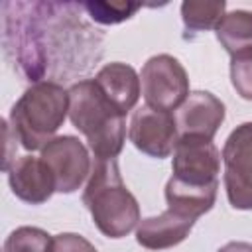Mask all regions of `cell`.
Instances as JSON below:
<instances>
[{"mask_svg":"<svg viewBox=\"0 0 252 252\" xmlns=\"http://www.w3.org/2000/svg\"><path fill=\"white\" fill-rule=\"evenodd\" d=\"M81 4L32 2L14 4L18 16H6V49L14 51L16 63L28 81L45 77H71L87 71L100 51V35L75 12Z\"/></svg>","mask_w":252,"mask_h":252,"instance_id":"obj_1","label":"cell"},{"mask_svg":"<svg viewBox=\"0 0 252 252\" xmlns=\"http://www.w3.org/2000/svg\"><path fill=\"white\" fill-rule=\"evenodd\" d=\"M2 252H53V238L37 226H20L12 230Z\"/></svg>","mask_w":252,"mask_h":252,"instance_id":"obj_16","label":"cell"},{"mask_svg":"<svg viewBox=\"0 0 252 252\" xmlns=\"http://www.w3.org/2000/svg\"><path fill=\"white\" fill-rule=\"evenodd\" d=\"M171 177L165 183L167 209L191 219L209 213L217 201L220 152L213 140L181 136L173 150Z\"/></svg>","mask_w":252,"mask_h":252,"instance_id":"obj_2","label":"cell"},{"mask_svg":"<svg viewBox=\"0 0 252 252\" xmlns=\"http://www.w3.org/2000/svg\"><path fill=\"white\" fill-rule=\"evenodd\" d=\"M94 83L124 114L136 106L140 93H142L140 75L136 73V69L120 61L106 63L96 73Z\"/></svg>","mask_w":252,"mask_h":252,"instance_id":"obj_13","label":"cell"},{"mask_svg":"<svg viewBox=\"0 0 252 252\" xmlns=\"http://www.w3.org/2000/svg\"><path fill=\"white\" fill-rule=\"evenodd\" d=\"M53 252H98V250L81 234L61 232L53 238Z\"/></svg>","mask_w":252,"mask_h":252,"instance_id":"obj_19","label":"cell"},{"mask_svg":"<svg viewBox=\"0 0 252 252\" xmlns=\"http://www.w3.org/2000/svg\"><path fill=\"white\" fill-rule=\"evenodd\" d=\"M146 104L158 110H177L189 96V77L185 67L173 55L159 53L150 57L140 73Z\"/></svg>","mask_w":252,"mask_h":252,"instance_id":"obj_6","label":"cell"},{"mask_svg":"<svg viewBox=\"0 0 252 252\" xmlns=\"http://www.w3.org/2000/svg\"><path fill=\"white\" fill-rule=\"evenodd\" d=\"M217 252H252V244H250V242H240V240H236V242L224 244V246L219 248Z\"/></svg>","mask_w":252,"mask_h":252,"instance_id":"obj_20","label":"cell"},{"mask_svg":"<svg viewBox=\"0 0 252 252\" xmlns=\"http://www.w3.org/2000/svg\"><path fill=\"white\" fill-rule=\"evenodd\" d=\"M8 183L12 193L30 205H41L55 193V179L41 158L22 156L8 167Z\"/></svg>","mask_w":252,"mask_h":252,"instance_id":"obj_11","label":"cell"},{"mask_svg":"<svg viewBox=\"0 0 252 252\" xmlns=\"http://www.w3.org/2000/svg\"><path fill=\"white\" fill-rule=\"evenodd\" d=\"M193 224L195 219L167 209L158 217H148L138 222L136 242L148 250L173 248L189 236Z\"/></svg>","mask_w":252,"mask_h":252,"instance_id":"obj_12","label":"cell"},{"mask_svg":"<svg viewBox=\"0 0 252 252\" xmlns=\"http://www.w3.org/2000/svg\"><path fill=\"white\" fill-rule=\"evenodd\" d=\"M39 158L53 173L57 193H75L91 175V156L75 136H55Z\"/></svg>","mask_w":252,"mask_h":252,"instance_id":"obj_8","label":"cell"},{"mask_svg":"<svg viewBox=\"0 0 252 252\" xmlns=\"http://www.w3.org/2000/svg\"><path fill=\"white\" fill-rule=\"evenodd\" d=\"M224 122V104L209 91H193L175 110L179 138L197 136L213 140Z\"/></svg>","mask_w":252,"mask_h":252,"instance_id":"obj_10","label":"cell"},{"mask_svg":"<svg viewBox=\"0 0 252 252\" xmlns=\"http://www.w3.org/2000/svg\"><path fill=\"white\" fill-rule=\"evenodd\" d=\"M230 83L244 100H252V51L230 59Z\"/></svg>","mask_w":252,"mask_h":252,"instance_id":"obj_18","label":"cell"},{"mask_svg":"<svg viewBox=\"0 0 252 252\" xmlns=\"http://www.w3.org/2000/svg\"><path fill=\"white\" fill-rule=\"evenodd\" d=\"M124 112L98 89L94 79H83L69 87V118L87 138L94 158L116 159L124 148Z\"/></svg>","mask_w":252,"mask_h":252,"instance_id":"obj_3","label":"cell"},{"mask_svg":"<svg viewBox=\"0 0 252 252\" xmlns=\"http://www.w3.org/2000/svg\"><path fill=\"white\" fill-rule=\"evenodd\" d=\"M224 189L228 203L238 211L252 209V122L236 126L222 148Z\"/></svg>","mask_w":252,"mask_h":252,"instance_id":"obj_7","label":"cell"},{"mask_svg":"<svg viewBox=\"0 0 252 252\" xmlns=\"http://www.w3.org/2000/svg\"><path fill=\"white\" fill-rule=\"evenodd\" d=\"M128 138L142 154L158 159L167 158L179 140L175 116L171 112L144 104L132 114Z\"/></svg>","mask_w":252,"mask_h":252,"instance_id":"obj_9","label":"cell"},{"mask_svg":"<svg viewBox=\"0 0 252 252\" xmlns=\"http://www.w3.org/2000/svg\"><path fill=\"white\" fill-rule=\"evenodd\" d=\"M226 10V2L224 0H217V2H195V0H187L181 4V20L187 32L199 33V32H207L211 28H217V24L222 20Z\"/></svg>","mask_w":252,"mask_h":252,"instance_id":"obj_15","label":"cell"},{"mask_svg":"<svg viewBox=\"0 0 252 252\" xmlns=\"http://www.w3.org/2000/svg\"><path fill=\"white\" fill-rule=\"evenodd\" d=\"M81 6L83 10H87V14L94 22L104 26L120 24L132 18L142 8V4H136V2H83Z\"/></svg>","mask_w":252,"mask_h":252,"instance_id":"obj_17","label":"cell"},{"mask_svg":"<svg viewBox=\"0 0 252 252\" xmlns=\"http://www.w3.org/2000/svg\"><path fill=\"white\" fill-rule=\"evenodd\" d=\"M217 39L230 57H238L252 51V12L232 10L222 16L215 28Z\"/></svg>","mask_w":252,"mask_h":252,"instance_id":"obj_14","label":"cell"},{"mask_svg":"<svg viewBox=\"0 0 252 252\" xmlns=\"http://www.w3.org/2000/svg\"><path fill=\"white\" fill-rule=\"evenodd\" d=\"M83 203L96 228L108 238H122L140 222V205L122 181L116 159L94 158Z\"/></svg>","mask_w":252,"mask_h":252,"instance_id":"obj_4","label":"cell"},{"mask_svg":"<svg viewBox=\"0 0 252 252\" xmlns=\"http://www.w3.org/2000/svg\"><path fill=\"white\" fill-rule=\"evenodd\" d=\"M69 114V91L55 81L33 83L10 110V130L26 150H43Z\"/></svg>","mask_w":252,"mask_h":252,"instance_id":"obj_5","label":"cell"}]
</instances>
